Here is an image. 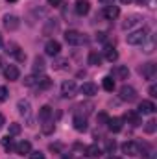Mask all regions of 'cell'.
Here are the masks:
<instances>
[{
	"mask_svg": "<svg viewBox=\"0 0 157 159\" xmlns=\"http://www.w3.org/2000/svg\"><path fill=\"white\" fill-rule=\"evenodd\" d=\"M118 96H120V100H124V102H135V100H137V91H135V87H131V85H122L120 91H118Z\"/></svg>",
	"mask_w": 157,
	"mask_h": 159,
	"instance_id": "277c9868",
	"label": "cell"
},
{
	"mask_svg": "<svg viewBox=\"0 0 157 159\" xmlns=\"http://www.w3.org/2000/svg\"><path fill=\"white\" fill-rule=\"evenodd\" d=\"M139 72H141L146 80H154L155 78V74H157L155 63H144L142 67H139Z\"/></svg>",
	"mask_w": 157,
	"mask_h": 159,
	"instance_id": "8992f818",
	"label": "cell"
},
{
	"mask_svg": "<svg viewBox=\"0 0 157 159\" xmlns=\"http://www.w3.org/2000/svg\"><path fill=\"white\" fill-rule=\"evenodd\" d=\"M89 9H91V4H89L87 0H78V2L74 4V11H76V15H79V17L87 15Z\"/></svg>",
	"mask_w": 157,
	"mask_h": 159,
	"instance_id": "4fadbf2b",
	"label": "cell"
},
{
	"mask_svg": "<svg viewBox=\"0 0 157 159\" xmlns=\"http://www.w3.org/2000/svg\"><path fill=\"white\" fill-rule=\"evenodd\" d=\"M128 76H129V69H128L126 65H117V67L113 69V76H111V78L128 80Z\"/></svg>",
	"mask_w": 157,
	"mask_h": 159,
	"instance_id": "7c38bea8",
	"label": "cell"
},
{
	"mask_svg": "<svg viewBox=\"0 0 157 159\" xmlns=\"http://www.w3.org/2000/svg\"><path fill=\"white\" fill-rule=\"evenodd\" d=\"M148 39H150V43L146 44V50H144V52H146V54H152V52H154V35H150Z\"/></svg>",
	"mask_w": 157,
	"mask_h": 159,
	"instance_id": "d6a6232c",
	"label": "cell"
},
{
	"mask_svg": "<svg viewBox=\"0 0 157 159\" xmlns=\"http://www.w3.org/2000/svg\"><path fill=\"white\" fill-rule=\"evenodd\" d=\"M141 20H142V17H141V15H129V17L122 22V30H131V28H133V26H137Z\"/></svg>",
	"mask_w": 157,
	"mask_h": 159,
	"instance_id": "9a60e30c",
	"label": "cell"
},
{
	"mask_svg": "<svg viewBox=\"0 0 157 159\" xmlns=\"http://www.w3.org/2000/svg\"><path fill=\"white\" fill-rule=\"evenodd\" d=\"M122 126H124V119H120V117H115V119H109V120H107V128H109L113 133L122 131Z\"/></svg>",
	"mask_w": 157,
	"mask_h": 159,
	"instance_id": "ac0fdd59",
	"label": "cell"
},
{
	"mask_svg": "<svg viewBox=\"0 0 157 159\" xmlns=\"http://www.w3.org/2000/svg\"><path fill=\"white\" fill-rule=\"evenodd\" d=\"M57 28H59V22H57L56 19H48V20H46V26L43 28V34H44V35H50V32H56Z\"/></svg>",
	"mask_w": 157,
	"mask_h": 159,
	"instance_id": "cb8c5ba5",
	"label": "cell"
},
{
	"mask_svg": "<svg viewBox=\"0 0 157 159\" xmlns=\"http://www.w3.org/2000/svg\"><path fill=\"white\" fill-rule=\"evenodd\" d=\"M148 30L146 28H139V30H135V32H131V34H128L126 35V41H128V44H144L146 39H148Z\"/></svg>",
	"mask_w": 157,
	"mask_h": 159,
	"instance_id": "7a4b0ae2",
	"label": "cell"
},
{
	"mask_svg": "<svg viewBox=\"0 0 157 159\" xmlns=\"http://www.w3.org/2000/svg\"><path fill=\"white\" fill-rule=\"evenodd\" d=\"M115 141H105V148H107V154H113V150H115Z\"/></svg>",
	"mask_w": 157,
	"mask_h": 159,
	"instance_id": "836d02e7",
	"label": "cell"
},
{
	"mask_svg": "<svg viewBox=\"0 0 157 159\" xmlns=\"http://www.w3.org/2000/svg\"><path fill=\"white\" fill-rule=\"evenodd\" d=\"M144 131L146 133H154L155 131V120H148L146 126H144Z\"/></svg>",
	"mask_w": 157,
	"mask_h": 159,
	"instance_id": "4dcf8cb0",
	"label": "cell"
},
{
	"mask_svg": "<svg viewBox=\"0 0 157 159\" xmlns=\"http://www.w3.org/2000/svg\"><path fill=\"white\" fill-rule=\"evenodd\" d=\"M67 63H69L67 59H59V61L56 63V69H65V65H67Z\"/></svg>",
	"mask_w": 157,
	"mask_h": 159,
	"instance_id": "d590c367",
	"label": "cell"
},
{
	"mask_svg": "<svg viewBox=\"0 0 157 159\" xmlns=\"http://www.w3.org/2000/svg\"><path fill=\"white\" fill-rule=\"evenodd\" d=\"M41 76H37V74H32V76H26L24 78V85L26 87H35L37 85V81H39Z\"/></svg>",
	"mask_w": 157,
	"mask_h": 159,
	"instance_id": "f1b7e54d",
	"label": "cell"
},
{
	"mask_svg": "<svg viewBox=\"0 0 157 159\" xmlns=\"http://www.w3.org/2000/svg\"><path fill=\"white\" fill-rule=\"evenodd\" d=\"M4 76H6V80H9V81H15V80H19L20 72H19L17 65H7L4 69Z\"/></svg>",
	"mask_w": 157,
	"mask_h": 159,
	"instance_id": "8fae6325",
	"label": "cell"
},
{
	"mask_svg": "<svg viewBox=\"0 0 157 159\" xmlns=\"http://www.w3.org/2000/svg\"><path fill=\"white\" fill-rule=\"evenodd\" d=\"M104 57L109 61V63H113V61H117L118 59V52L115 46H111V44H105V48H104Z\"/></svg>",
	"mask_w": 157,
	"mask_h": 159,
	"instance_id": "e0dca14e",
	"label": "cell"
},
{
	"mask_svg": "<svg viewBox=\"0 0 157 159\" xmlns=\"http://www.w3.org/2000/svg\"><path fill=\"white\" fill-rule=\"evenodd\" d=\"M148 93H150V96H154V98H155V96H157V85H152V87L148 89Z\"/></svg>",
	"mask_w": 157,
	"mask_h": 159,
	"instance_id": "8d00e7d4",
	"label": "cell"
},
{
	"mask_svg": "<svg viewBox=\"0 0 157 159\" xmlns=\"http://www.w3.org/2000/svg\"><path fill=\"white\" fill-rule=\"evenodd\" d=\"M72 124H74V129L76 131H87V119L85 117H81V115H76L74 119H72Z\"/></svg>",
	"mask_w": 157,
	"mask_h": 159,
	"instance_id": "44dd1931",
	"label": "cell"
},
{
	"mask_svg": "<svg viewBox=\"0 0 157 159\" xmlns=\"http://www.w3.org/2000/svg\"><path fill=\"white\" fill-rule=\"evenodd\" d=\"M118 15H120V9H118V6H115V4L104 7V17H105L107 20H115Z\"/></svg>",
	"mask_w": 157,
	"mask_h": 159,
	"instance_id": "30bf717a",
	"label": "cell"
},
{
	"mask_svg": "<svg viewBox=\"0 0 157 159\" xmlns=\"http://www.w3.org/2000/svg\"><path fill=\"white\" fill-rule=\"evenodd\" d=\"M2 148H4L6 152L15 150V144H13V137H11V135H6V137L2 139Z\"/></svg>",
	"mask_w": 157,
	"mask_h": 159,
	"instance_id": "484cf974",
	"label": "cell"
},
{
	"mask_svg": "<svg viewBox=\"0 0 157 159\" xmlns=\"http://www.w3.org/2000/svg\"><path fill=\"white\" fill-rule=\"evenodd\" d=\"M4 124H6V119H4V115L0 113V129H2V126H4Z\"/></svg>",
	"mask_w": 157,
	"mask_h": 159,
	"instance_id": "60d3db41",
	"label": "cell"
},
{
	"mask_svg": "<svg viewBox=\"0 0 157 159\" xmlns=\"http://www.w3.org/2000/svg\"><path fill=\"white\" fill-rule=\"evenodd\" d=\"M7 94H9L7 89H6L4 85H0V102H6V100H7Z\"/></svg>",
	"mask_w": 157,
	"mask_h": 159,
	"instance_id": "1f68e13d",
	"label": "cell"
},
{
	"mask_svg": "<svg viewBox=\"0 0 157 159\" xmlns=\"http://www.w3.org/2000/svg\"><path fill=\"white\" fill-rule=\"evenodd\" d=\"M0 70H2V59H0Z\"/></svg>",
	"mask_w": 157,
	"mask_h": 159,
	"instance_id": "bcb514c9",
	"label": "cell"
},
{
	"mask_svg": "<svg viewBox=\"0 0 157 159\" xmlns=\"http://www.w3.org/2000/svg\"><path fill=\"white\" fill-rule=\"evenodd\" d=\"M79 91H81V94H85V96H94V94L98 93V87H96L92 81H85V83L79 87Z\"/></svg>",
	"mask_w": 157,
	"mask_h": 159,
	"instance_id": "2e32d148",
	"label": "cell"
},
{
	"mask_svg": "<svg viewBox=\"0 0 157 159\" xmlns=\"http://www.w3.org/2000/svg\"><path fill=\"white\" fill-rule=\"evenodd\" d=\"M61 2H63V0H48V4H50V6H54V7H59V6H61Z\"/></svg>",
	"mask_w": 157,
	"mask_h": 159,
	"instance_id": "f35d334b",
	"label": "cell"
},
{
	"mask_svg": "<svg viewBox=\"0 0 157 159\" xmlns=\"http://www.w3.org/2000/svg\"><path fill=\"white\" fill-rule=\"evenodd\" d=\"M2 44H4V41H2V34H0V48H2Z\"/></svg>",
	"mask_w": 157,
	"mask_h": 159,
	"instance_id": "7bdbcfd3",
	"label": "cell"
},
{
	"mask_svg": "<svg viewBox=\"0 0 157 159\" xmlns=\"http://www.w3.org/2000/svg\"><path fill=\"white\" fill-rule=\"evenodd\" d=\"M63 159H74V157H72V156H65Z\"/></svg>",
	"mask_w": 157,
	"mask_h": 159,
	"instance_id": "ee69618b",
	"label": "cell"
},
{
	"mask_svg": "<svg viewBox=\"0 0 157 159\" xmlns=\"http://www.w3.org/2000/svg\"><path fill=\"white\" fill-rule=\"evenodd\" d=\"M20 133V124H17V122H13V124H9V133L7 135H19Z\"/></svg>",
	"mask_w": 157,
	"mask_h": 159,
	"instance_id": "f546056e",
	"label": "cell"
},
{
	"mask_svg": "<svg viewBox=\"0 0 157 159\" xmlns=\"http://www.w3.org/2000/svg\"><path fill=\"white\" fill-rule=\"evenodd\" d=\"M98 120H100V122H104V124H107V120H109V117H107L105 113H100V115H98Z\"/></svg>",
	"mask_w": 157,
	"mask_h": 159,
	"instance_id": "74e56055",
	"label": "cell"
},
{
	"mask_svg": "<svg viewBox=\"0 0 157 159\" xmlns=\"http://www.w3.org/2000/svg\"><path fill=\"white\" fill-rule=\"evenodd\" d=\"M102 87H104L105 91H109V93H111V91L115 89V80L111 78V76H105V78L102 80Z\"/></svg>",
	"mask_w": 157,
	"mask_h": 159,
	"instance_id": "4316f807",
	"label": "cell"
},
{
	"mask_svg": "<svg viewBox=\"0 0 157 159\" xmlns=\"http://www.w3.org/2000/svg\"><path fill=\"white\" fill-rule=\"evenodd\" d=\"M122 152L128 154V156H139V154H141L139 144H137L135 141H126V143L122 144Z\"/></svg>",
	"mask_w": 157,
	"mask_h": 159,
	"instance_id": "ba28073f",
	"label": "cell"
},
{
	"mask_svg": "<svg viewBox=\"0 0 157 159\" xmlns=\"http://www.w3.org/2000/svg\"><path fill=\"white\" fill-rule=\"evenodd\" d=\"M87 61H89V65L98 67V65L102 63V56H100L98 52H94V50H92V52H89V59H87Z\"/></svg>",
	"mask_w": 157,
	"mask_h": 159,
	"instance_id": "d4e9b609",
	"label": "cell"
},
{
	"mask_svg": "<svg viewBox=\"0 0 157 159\" xmlns=\"http://www.w3.org/2000/svg\"><path fill=\"white\" fill-rule=\"evenodd\" d=\"M100 2H102V4H104V6H111V4H113V2H115V0H100Z\"/></svg>",
	"mask_w": 157,
	"mask_h": 159,
	"instance_id": "ab89813d",
	"label": "cell"
},
{
	"mask_svg": "<svg viewBox=\"0 0 157 159\" xmlns=\"http://www.w3.org/2000/svg\"><path fill=\"white\" fill-rule=\"evenodd\" d=\"M107 159H118V157H113V154H111V156H109V157H107Z\"/></svg>",
	"mask_w": 157,
	"mask_h": 159,
	"instance_id": "f6af8a7d",
	"label": "cell"
},
{
	"mask_svg": "<svg viewBox=\"0 0 157 159\" xmlns=\"http://www.w3.org/2000/svg\"><path fill=\"white\" fill-rule=\"evenodd\" d=\"M87 159H89V157H87Z\"/></svg>",
	"mask_w": 157,
	"mask_h": 159,
	"instance_id": "c3c4849f",
	"label": "cell"
},
{
	"mask_svg": "<svg viewBox=\"0 0 157 159\" xmlns=\"http://www.w3.org/2000/svg\"><path fill=\"white\" fill-rule=\"evenodd\" d=\"M39 120H41V128L43 133H52L54 131V111L50 106H43L39 109Z\"/></svg>",
	"mask_w": 157,
	"mask_h": 159,
	"instance_id": "6da1fadb",
	"label": "cell"
},
{
	"mask_svg": "<svg viewBox=\"0 0 157 159\" xmlns=\"http://www.w3.org/2000/svg\"><path fill=\"white\" fill-rule=\"evenodd\" d=\"M15 152H17L19 156H26V154L32 152V144H30L28 141H20L19 144H15Z\"/></svg>",
	"mask_w": 157,
	"mask_h": 159,
	"instance_id": "603a6c76",
	"label": "cell"
},
{
	"mask_svg": "<svg viewBox=\"0 0 157 159\" xmlns=\"http://www.w3.org/2000/svg\"><path fill=\"white\" fill-rule=\"evenodd\" d=\"M85 156L89 159H96L102 156V148L98 146V144H89L87 148H85Z\"/></svg>",
	"mask_w": 157,
	"mask_h": 159,
	"instance_id": "ffe728a7",
	"label": "cell"
},
{
	"mask_svg": "<svg viewBox=\"0 0 157 159\" xmlns=\"http://www.w3.org/2000/svg\"><path fill=\"white\" fill-rule=\"evenodd\" d=\"M7 2H17V0H7Z\"/></svg>",
	"mask_w": 157,
	"mask_h": 159,
	"instance_id": "7dc6e473",
	"label": "cell"
},
{
	"mask_svg": "<svg viewBox=\"0 0 157 159\" xmlns=\"http://www.w3.org/2000/svg\"><path fill=\"white\" fill-rule=\"evenodd\" d=\"M44 67H46V65H44V59L37 56L35 61H34V72H44Z\"/></svg>",
	"mask_w": 157,
	"mask_h": 159,
	"instance_id": "83f0119b",
	"label": "cell"
},
{
	"mask_svg": "<svg viewBox=\"0 0 157 159\" xmlns=\"http://www.w3.org/2000/svg\"><path fill=\"white\" fill-rule=\"evenodd\" d=\"M17 107H19V113H20L22 117L30 119V115H32V107H30V102H28V100H19Z\"/></svg>",
	"mask_w": 157,
	"mask_h": 159,
	"instance_id": "7402d4cb",
	"label": "cell"
},
{
	"mask_svg": "<svg viewBox=\"0 0 157 159\" xmlns=\"http://www.w3.org/2000/svg\"><path fill=\"white\" fill-rule=\"evenodd\" d=\"M122 4H129V2H133V0H120Z\"/></svg>",
	"mask_w": 157,
	"mask_h": 159,
	"instance_id": "b9f144b4",
	"label": "cell"
},
{
	"mask_svg": "<svg viewBox=\"0 0 157 159\" xmlns=\"http://www.w3.org/2000/svg\"><path fill=\"white\" fill-rule=\"evenodd\" d=\"M124 119L128 120V124H131V126H135V128L142 124V119H141V115H139L137 111H128Z\"/></svg>",
	"mask_w": 157,
	"mask_h": 159,
	"instance_id": "d6986e66",
	"label": "cell"
},
{
	"mask_svg": "<svg viewBox=\"0 0 157 159\" xmlns=\"http://www.w3.org/2000/svg\"><path fill=\"white\" fill-rule=\"evenodd\" d=\"M4 28L9 30V32L17 30V28H19V19H17L15 15H6V17H4Z\"/></svg>",
	"mask_w": 157,
	"mask_h": 159,
	"instance_id": "5bb4252c",
	"label": "cell"
},
{
	"mask_svg": "<svg viewBox=\"0 0 157 159\" xmlns=\"http://www.w3.org/2000/svg\"><path fill=\"white\" fill-rule=\"evenodd\" d=\"M76 91H78V87H76V81L74 80H69V81H65L61 85V96L63 98H72L76 94Z\"/></svg>",
	"mask_w": 157,
	"mask_h": 159,
	"instance_id": "5b68a950",
	"label": "cell"
},
{
	"mask_svg": "<svg viewBox=\"0 0 157 159\" xmlns=\"http://www.w3.org/2000/svg\"><path fill=\"white\" fill-rule=\"evenodd\" d=\"M44 52H46L48 56H57V54L61 52V44H59L56 39H50L46 44H44Z\"/></svg>",
	"mask_w": 157,
	"mask_h": 159,
	"instance_id": "9c48e42d",
	"label": "cell"
},
{
	"mask_svg": "<svg viewBox=\"0 0 157 159\" xmlns=\"http://www.w3.org/2000/svg\"><path fill=\"white\" fill-rule=\"evenodd\" d=\"M155 104L152 102V100H142L141 104H139V115H154L155 113Z\"/></svg>",
	"mask_w": 157,
	"mask_h": 159,
	"instance_id": "52a82bcc",
	"label": "cell"
},
{
	"mask_svg": "<svg viewBox=\"0 0 157 159\" xmlns=\"http://www.w3.org/2000/svg\"><path fill=\"white\" fill-rule=\"evenodd\" d=\"M65 41L70 44V46H79L85 43V35L78 32V30H67L65 32Z\"/></svg>",
	"mask_w": 157,
	"mask_h": 159,
	"instance_id": "3957f363",
	"label": "cell"
},
{
	"mask_svg": "<svg viewBox=\"0 0 157 159\" xmlns=\"http://www.w3.org/2000/svg\"><path fill=\"white\" fill-rule=\"evenodd\" d=\"M30 159H44L43 152H30Z\"/></svg>",
	"mask_w": 157,
	"mask_h": 159,
	"instance_id": "e575fe53",
	"label": "cell"
}]
</instances>
